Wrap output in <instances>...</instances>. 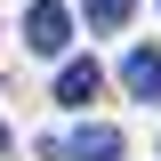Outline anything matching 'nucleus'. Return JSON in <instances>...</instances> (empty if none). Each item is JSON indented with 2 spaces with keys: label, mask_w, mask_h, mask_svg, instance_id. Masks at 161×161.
I'll list each match as a JSON object with an SVG mask.
<instances>
[{
  "label": "nucleus",
  "mask_w": 161,
  "mask_h": 161,
  "mask_svg": "<svg viewBox=\"0 0 161 161\" xmlns=\"http://www.w3.org/2000/svg\"><path fill=\"white\" fill-rule=\"evenodd\" d=\"M64 40H73L64 0H32V8H24V48H32V57H64Z\"/></svg>",
  "instance_id": "f257e3e1"
},
{
  "label": "nucleus",
  "mask_w": 161,
  "mask_h": 161,
  "mask_svg": "<svg viewBox=\"0 0 161 161\" xmlns=\"http://www.w3.org/2000/svg\"><path fill=\"white\" fill-rule=\"evenodd\" d=\"M121 89L137 105H161V48H129L121 57Z\"/></svg>",
  "instance_id": "f03ea898"
},
{
  "label": "nucleus",
  "mask_w": 161,
  "mask_h": 161,
  "mask_svg": "<svg viewBox=\"0 0 161 161\" xmlns=\"http://www.w3.org/2000/svg\"><path fill=\"white\" fill-rule=\"evenodd\" d=\"M105 89V73H97V57H73L57 73V105H73V113H89V97Z\"/></svg>",
  "instance_id": "7ed1b4c3"
},
{
  "label": "nucleus",
  "mask_w": 161,
  "mask_h": 161,
  "mask_svg": "<svg viewBox=\"0 0 161 161\" xmlns=\"http://www.w3.org/2000/svg\"><path fill=\"white\" fill-rule=\"evenodd\" d=\"M64 161H121V129L113 121H89L80 137H64Z\"/></svg>",
  "instance_id": "20e7f679"
},
{
  "label": "nucleus",
  "mask_w": 161,
  "mask_h": 161,
  "mask_svg": "<svg viewBox=\"0 0 161 161\" xmlns=\"http://www.w3.org/2000/svg\"><path fill=\"white\" fill-rule=\"evenodd\" d=\"M129 8H137V0H80L89 32H121V24H129Z\"/></svg>",
  "instance_id": "39448f33"
},
{
  "label": "nucleus",
  "mask_w": 161,
  "mask_h": 161,
  "mask_svg": "<svg viewBox=\"0 0 161 161\" xmlns=\"http://www.w3.org/2000/svg\"><path fill=\"white\" fill-rule=\"evenodd\" d=\"M0 153H8V129H0Z\"/></svg>",
  "instance_id": "423d86ee"
}]
</instances>
